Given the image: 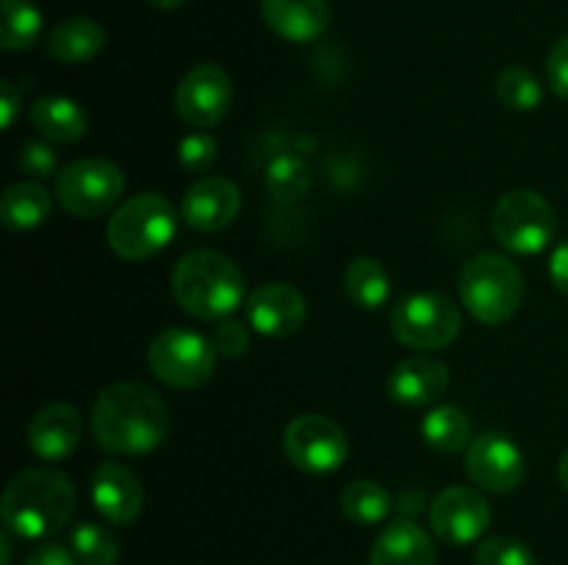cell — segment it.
<instances>
[{
  "label": "cell",
  "mask_w": 568,
  "mask_h": 565,
  "mask_svg": "<svg viewBox=\"0 0 568 565\" xmlns=\"http://www.w3.org/2000/svg\"><path fill=\"white\" fill-rule=\"evenodd\" d=\"M422 438L438 454H455L471 443V424L455 404H442L422 419Z\"/></svg>",
  "instance_id": "cell-25"
},
{
  "label": "cell",
  "mask_w": 568,
  "mask_h": 565,
  "mask_svg": "<svg viewBox=\"0 0 568 565\" xmlns=\"http://www.w3.org/2000/svg\"><path fill=\"white\" fill-rule=\"evenodd\" d=\"M460 302L477 321L499 327L510 321L525 297V277L510 258L497 253H480L460 269Z\"/></svg>",
  "instance_id": "cell-4"
},
{
  "label": "cell",
  "mask_w": 568,
  "mask_h": 565,
  "mask_svg": "<svg viewBox=\"0 0 568 565\" xmlns=\"http://www.w3.org/2000/svg\"><path fill=\"white\" fill-rule=\"evenodd\" d=\"M0 548H3V563L0 565H11V532L9 530L0 535Z\"/></svg>",
  "instance_id": "cell-39"
},
{
  "label": "cell",
  "mask_w": 568,
  "mask_h": 565,
  "mask_svg": "<svg viewBox=\"0 0 568 565\" xmlns=\"http://www.w3.org/2000/svg\"><path fill=\"white\" fill-rule=\"evenodd\" d=\"M475 565H536V554L516 537L494 535L477 546Z\"/></svg>",
  "instance_id": "cell-31"
},
{
  "label": "cell",
  "mask_w": 568,
  "mask_h": 565,
  "mask_svg": "<svg viewBox=\"0 0 568 565\" xmlns=\"http://www.w3.org/2000/svg\"><path fill=\"white\" fill-rule=\"evenodd\" d=\"M125 194V172L105 158H81L55 175V197L75 219L109 214Z\"/></svg>",
  "instance_id": "cell-7"
},
{
  "label": "cell",
  "mask_w": 568,
  "mask_h": 565,
  "mask_svg": "<svg viewBox=\"0 0 568 565\" xmlns=\"http://www.w3.org/2000/svg\"><path fill=\"white\" fill-rule=\"evenodd\" d=\"M150 3H153L155 9H178L183 0H150Z\"/></svg>",
  "instance_id": "cell-41"
},
{
  "label": "cell",
  "mask_w": 568,
  "mask_h": 565,
  "mask_svg": "<svg viewBox=\"0 0 568 565\" xmlns=\"http://www.w3.org/2000/svg\"><path fill=\"white\" fill-rule=\"evenodd\" d=\"M497 97L514 111H536L544 100V89L525 66H505L497 75Z\"/></svg>",
  "instance_id": "cell-30"
},
{
  "label": "cell",
  "mask_w": 568,
  "mask_h": 565,
  "mask_svg": "<svg viewBox=\"0 0 568 565\" xmlns=\"http://www.w3.org/2000/svg\"><path fill=\"white\" fill-rule=\"evenodd\" d=\"M558 476H560V485H564L568 491V449H566L564 458H560V463H558Z\"/></svg>",
  "instance_id": "cell-40"
},
{
  "label": "cell",
  "mask_w": 568,
  "mask_h": 565,
  "mask_svg": "<svg viewBox=\"0 0 568 565\" xmlns=\"http://www.w3.org/2000/svg\"><path fill=\"white\" fill-rule=\"evenodd\" d=\"M247 308V321L255 332L272 338L292 336L303 327L305 314V297L288 282H264L255 288L244 302Z\"/></svg>",
  "instance_id": "cell-15"
},
{
  "label": "cell",
  "mask_w": 568,
  "mask_h": 565,
  "mask_svg": "<svg viewBox=\"0 0 568 565\" xmlns=\"http://www.w3.org/2000/svg\"><path fill=\"white\" fill-rule=\"evenodd\" d=\"M105 48V31L100 22L89 17H70L61 20L53 31L44 37V50L50 59L61 64H83L92 61Z\"/></svg>",
  "instance_id": "cell-21"
},
{
  "label": "cell",
  "mask_w": 568,
  "mask_h": 565,
  "mask_svg": "<svg viewBox=\"0 0 568 565\" xmlns=\"http://www.w3.org/2000/svg\"><path fill=\"white\" fill-rule=\"evenodd\" d=\"M50 214V194L48 188L39 186L37 181H22L6 188L0 199V219L9 230L22 233L42 225Z\"/></svg>",
  "instance_id": "cell-23"
},
{
  "label": "cell",
  "mask_w": 568,
  "mask_h": 565,
  "mask_svg": "<svg viewBox=\"0 0 568 565\" xmlns=\"http://www.w3.org/2000/svg\"><path fill=\"white\" fill-rule=\"evenodd\" d=\"M178 161H181L183 172H189V175H203L216 161V138L203 131L189 133L178 144Z\"/></svg>",
  "instance_id": "cell-32"
},
{
  "label": "cell",
  "mask_w": 568,
  "mask_h": 565,
  "mask_svg": "<svg viewBox=\"0 0 568 565\" xmlns=\"http://www.w3.org/2000/svg\"><path fill=\"white\" fill-rule=\"evenodd\" d=\"M242 210V192L220 175L200 177L181 199V216L192 230L216 233L231 225Z\"/></svg>",
  "instance_id": "cell-14"
},
{
  "label": "cell",
  "mask_w": 568,
  "mask_h": 565,
  "mask_svg": "<svg viewBox=\"0 0 568 565\" xmlns=\"http://www.w3.org/2000/svg\"><path fill=\"white\" fill-rule=\"evenodd\" d=\"M0 44L6 50H28L42 37V11L31 0H3L0 3Z\"/></svg>",
  "instance_id": "cell-26"
},
{
  "label": "cell",
  "mask_w": 568,
  "mask_h": 565,
  "mask_svg": "<svg viewBox=\"0 0 568 565\" xmlns=\"http://www.w3.org/2000/svg\"><path fill=\"white\" fill-rule=\"evenodd\" d=\"M70 548L81 565H116L120 541L100 524H78L70 535Z\"/></svg>",
  "instance_id": "cell-28"
},
{
  "label": "cell",
  "mask_w": 568,
  "mask_h": 565,
  "mask_svg": "<svg viewBox=\"0 0 568 565\" xmlns=\"http://www.w3.org/2000/svg\"><path fill=\"white\" fill-rule=\"evenodd\" d=\"M26 565H81L72 552H67L59 543H44V546L33 548L26 557Z\"/></svg>",
  "instance_id": "cell-36"
},
{
  "label": "cell",
  "mask_w": 568,
  "mask_h": 565,
  "mask_svg": "<svg viewBox=\"0 0 568 565\" xmlns=\"http://www.w3.org/2000/svg\"><path fill=\"white\" fill-rule=\"evenodd\" d=\"M342 510L349 521H355V524H381V521H386V515L392 513V496H388V491L381 482L355 480L344 487Z\"/></svg>",
  "instance_id": "cell-27"
},
{
  "label": "cell",
  "mask_w": 568,
  "mask_h": 565,
  "mask_svg": "<svg viewBox=\"0 0 568 565\" xmlns=\"http://www.w3.org/2000/svg\"><path fill=\"white\" fill-rule=\"evenodd\" d=\"M92 502L94 510L105 521L125 526L142 515L144 487L128 465L116 463V460H105L92 476Z\"/></svg>",
  "instance_id": "cell-16"
},
{
  "label": "cell",
  "mask_w": 568,
  "mask_h": 565,
  "mask_svg": "<svg viewBox=\"0 0 568 565\" xmlns=\"http://www.w3.org/2000/svg\"><path fill=\"white\" fill-rule=\"evenodd\" d=\"M449 388V369L436 358H408L394 366L388 377V393L405 408H425L444 397Z\"/></svg>",
  "instance_id": "cell-19"
},
{
  "label": "cell",
  "mask_w": 568,
  "mask_h": 565,
  "mask_svg": "<svg viewBox=\"0 0 568 565\" xmlns=\"http://www.w3.org/2000/svg\"><path fill=\"white\" fill-rule=\"evenodd\" d=\"M3 526L22 541H42L70 524L75 513V487L72 480L53 469L20 471L6 485Z\"/></svg>",
  "instance_id": "cell-2"
},
{
  "label": "cell",
  "mask_w": 568,
  "mask_h": 565,
  "mask_svg": "<svg viewBox=\"0 0 568 565\" xmlns=\"http://www.w3.org/2000/svg\"><path fill=\"white\" fill-rule=\"evenodd\" d=\"M311 177L308 164L300 155H277L270 166H266V188L272 197L277 199H300L308 194Z\"/></svg>",
  "instance_id": "cell-29"
},
{
  "label": "cell",
  "mask_w": 568,
  "mask_h": 565,
  "mask_svg": "<svg viewBox=\"0 0 568 565\" xmlns=\"http://www.w3.org/2000/svg\"><path fill=\"white\" fill-rule=\"evenodd\" d=\"M233 100L231 75L220 64H197L175 89V111L186 125L214 127L225 120Z\"/></svg>",
  "instance_id": "cell-11"
},
{
  "label": "cell",
  "mask_w": 568,
  "mask_h": 565,
  "mask_svg": "<svg viewBox=\"0 0 568 565\" xmlns=\"http://www.w3.org/2000/svg\"><path fill=\"white\" fill-rule=\"evenodd\" d=\"M216 347L211 338L189 327H166L150 341L148 366L164 386L194 391L205 386L216 369Z\"/></svg>",
  "instance_id": "cell-6"
},
{
  "label": "cell",
  "mask_w": 568,
  "mask_h": 565,
  "mask_svg": "<svg viewBox=\"0 0 568 565\" xmlns=\"http://www.w3.org/2000/svg\"><path fill=\"white\" fill-rule=\"evenodd\" d=\"M283 452L305 474H331L349 454L347 432L322 413L297 415L283 432Z\"/></svg>",
  "instance_id": "cell-10"
},
{
  "label": "cell",
  "mask_w": 568,
  "mask_h": 565,
  "mask_svg": "<svg viewBox=\"0 0 568 565\" xmlns=\"http://www.w3.org/2000/svg\"><path fill=\"white\" fill-rule=\"evenodd\" d=\"M555 210L532 188H516L499 197L491 214V233L505 249L516 255H536L555 236Z\"/></svg>",
  "instance_id": "cell-8"
},
{
  "label": "cell",
  "mask_w": 568,
  "mask_h": 565,
  "mask_svg": "<svg viewBox=\"0 0 568 565\" xmlns=\"http://www.w3.org/2000/svg\"><path fill=\"white\" fill-rule=\"evenodd\" d=\"M20 111H22V92H17V86L11 81H3V94H0V122H3L6 131L14 125Z\"/></svg>",
  "instance_id": "cell-38"
},
{
  "label": "cell",
  "mask_w": 568,
  "mask_h": 565,
  "mask_svg": "<svg viewBox=\"0 0 568 565\" xmlns=\"http://www.w3.org/2000/svg\"><path fill=\"white\" fill-rule=\"evenodd\" d=\"M172 297L194 319L222 321L244 302V275L216 249H192L172 269Z\"/></svg>",
  "instance_id": "cell-3"
},
{
  "label": "cell",
  "mask_w": 568,
  "mask_h": 565,
  "mask_svg": "<svg viewBox=\"0 0 568 565\" xmlns=\"http://www.w3.org/2000/svg\"><path fill=\"white\" fill-rule=\"evenodd\" d=\"M433 537L408 518L392 521L372 543L369 565H436Z\"/></svg>",
  "instance_id": "cell-20"
},
{
  "label": "cell",
  "mask_w": 568,
  "mask_h": 565,
  "mask_svg": "<svg viewBox=\"0 0 568 565\" xmlns=\"http://www.w3.org/2000/svg\"><path fill=\"white\" fill-rule=\"evenodd\" d=\"M466 474L491 493H510L525 480V454L503 432H483L466 449Z\"/></svg>",
  "instance_id": "cell-13"
},
{
  "label": "cell",
  "mask_w": 568,
  "mask_h": 565,
  "mask_svg": "<svg viewBox=\"0 0 568 565\" xmlns=\"http://www.w3.org/2000/svg\"><path fill=\"white\" fill-rule=\"evenodd\" d=\"M31 122L48 142L59 144L78 142L89 127L87 111H83L75 100L59 97V94L39 97L37 103L31 105Z\"/></svg>",
  "instance_id": "cell-22"
},
{
  "label": "cell",
  "mask_w": 568,
  "mask_h": 565,
  "mask_svg": "<svg viewBox=\"0 0 568 565\" xmlns=\"http://www.w3.org/2000/svg\"><path fill=\"white\" fill-rule=\"evenodd\" d=\"M547 81L558 97L568 100V37L560 39L547 59Z\"/></svg>",
  "instance_id": "cell-35"
},
{
  "label": "cell",
  "mask_w": 568,
  "mask_h": 565,
  "mask_svg": "<svg viewBox=\"0 0 568 565\" xmlns=\"http://www.w3.org/2000/svg\"><path fill=\"white\" fill-rule=\"evenodd\" d=\"M214 347L216 352L225 355V358H239V355L247 352L250 347V332L242 321L236 319H222L214 330Z\"/></svg>",
  "instance_id": "cell-34"
},
{
  "label": "cell",
  "mask_w": 568,
  "mask_h": 565,
  "mask_svg": "<svg viewBox=\"0 0 568 565\" xmlns=\"http://www.w3.org/2000/svg\"><path fill=\"white\" fill-rule=\"evenodd\" d=\"M17 166L33 181H44L59 166V155L48 142H26L17 150Z\"/></svg>",
  "instance_id": "cell-33"
},
{
  "label": "cell",
  "mask_w": 568,
  "mask_h": 565,
  "mask_svg": "<svg viewBox=\"0 0 568 565\" xmlns=\"http://www.w3.org/2000/svg\"><path fill=\"white\" fill-rule=\"evenodd\" d=\"M491 504L480 491L466 485L447 487L430 504V526L449 546H466L486 535Z\"/></svg>",
  "instance_id": "cell-12"
},
{
  "label": "cell",
  "mask_w": 568,
  "mask_h": 565,
  "mask_svg": "<svg viewBox=\"0 0 568 565\" xmlns=\"http://www.w3.org/2000/svg\"><path fill=\"white\" fill-rule=\"evenodd\" d=\"M83 438V419L67 402L44 404L28 424V443L33 454L50 463H61L78 449Z\"/></svg>",
  "instance_id": "cell-17"
},
{
  "label": "cell",
  "mask_w": 568,
  "mask_h": 565,
  "mask_svg": "<svg viewBox=\"0 0 568 565\" xmlns=\"http://www.w3.org/2000/svg\"><path fill=\"white\" fill-rule=\"evenodd\" d=\"M92 432L105 452L148 454L170 432V408L144 382H114L94 399Z\"/></svg>",
  "instance_id": "cell-1"
},
{
  "label": "cell",
  "mask_w": 568,
  "mask_h": 565,
  "mask_svg": "<svg viewBox=\"0 0 568 565\" xmlns=\"http://www.w3.org/2000/svg\"><path fill=\"white\" fill-rule=\"evenodd\" d=\"M261 17L272 33L288 42H314L331 25L327 0H261Z\"/></svg>",
  "instance_id": "cell-18"
},
{
  "label": "cell",
  "mask_w": 568,
  "mask_h": 565,
  "mask_svg": "<svg viewBox=\"0 0 568 565\" xmlns=\"http://www.w3.org/2000/svg\"><path fill=\"white\" fill-rule=\"evenodd\" d=\"M178 214L164 194L142 192L120 205L111 214L105 238L109 247L125 260H144L161 253L172 242Z\"/></svg>",
  "instance_id": "cell-5"
},
{
  "label": "cell",
  "mask_w": 568,
  "mask_h": 565,
  "mask_svg": "<svg viewBox=\"0 0 568 565\" xmlns=\"http://www.w3.org/2000/svg\"><path fill=\"white\" fill-rule=\"evenodd\" d=\"M344 291L358 308L377 310L381 305H386L388 294H392L388 271L383 269L381 260L361 255V258L349 260L347 271H344Z\"/></svg>",
  "instance_id": "cell-24"
},
{
  "label": "cell",
  "mask_w": 568,
  "mask_h": 565,
  "mask_svg": "<svg viewBox=\"0 0 568 565\" xmlns=\"http://www.w3.org/2000/svg\"><path fill=\"white\" fill-rule=\"evenodd\" d=\"M392 332L410 349L449 347L460 332V310L444 294H408L394 305Z\"/></svg>",
  "instance_id": "cell-9"
},
{
  "label": "cell",
  "mask_w": 568,
  "mask_h": 565,
  "mask_svg": "<svg viewBox=\"0 0 568 565\" xmlns=\"http://www.w3.org/2000/svg\"><path fill=\"white\" fill-rule=\"evenodd\" d=\"M549 277H552L555 288L568 297V238L555 247L552 258H549Z\"/></svg>",
  "instance_id": "cell-37"
}]
</instances>
